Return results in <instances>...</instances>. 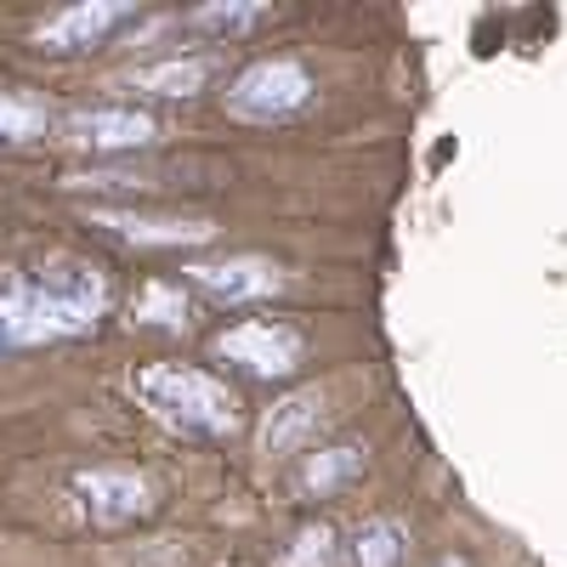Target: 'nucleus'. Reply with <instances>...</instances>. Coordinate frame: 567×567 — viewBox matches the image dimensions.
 <instances>
[{
  "mask_svg": "<svg viewBox=\"0 0 567 567\" xmlns=\"http://www.w3.org/2000/svg\"><path fill=\"white\" fill-rule=\"evenodd\" d=\"M369 471V449L363 443H323L312 454H301V471H296V494L301 499H329L352 488Z\"/></svg>",
  "mask_w": 567,
  "mask_h": 567,
  "instance_id": "obj_10",
  "label": "nucleus"
},
{
  "mask_svg": "<svg viewBox=\"0 0 567 567\" xmlns=\"http://www.w3.org/2000/svg\"><path fill=\"white\" fill-rule=\"evenodd\" d=\"M267 12L261 7H199V12H187L182 29H205V34H245L256 29Z\"/></svg>",
  "mask_w": 567,
  "mask_h": 567,
  "instance_id": "obj_17",
  "label": "nucleus"
},
{
  "mask_svg": "<svg viewBox=\"0 0 567 567\" xmlns=\"http://www.w3.org/2000/svg\"><path fill=\"white\" fill-rule=\"evenodd\" d=\"M58 131V114L45 109L34 91L23 85H0V154H23L40 148L45 136Z\"/></svg>",
  "mask_w": 567,
  "mask_h": 567,
  "instance_id": "obj_12",
  "label": "nucleus"
},
{
  "mask_svg": "<svg viewBox=\"0 0 567 567\" xmlns=\"http://www.w3.org/2000/svg\"><path fill=\"white\" fill-rule=\"evenodd\" d=\"M103 318H109V278L91 261L58 256L18 278H0V358L91 336Z\"/></svg>",
  "mask_w": 567,
  "mask_h": 567,
  "instance_id": "obj_1",
  "label": "nucleus"
},
{
  "mask_svg": "<svg viewBox=\"0 0 567 567\" xmlns=\"http://www.w3.org/2000/svg\"><path fill=\"white\" fill-rule=\"evenodd\" d=\"M318 425H323V392L307 386V392H290V398H278L261 420V449L267 454H301L312 437H318Z\"/></svg>",
  "mask_w": 567,
  "mask_h": 567,
  "instance_id": "obj_11",
  "label": "nucleus"
},
{
  "mask_svg": "<svg viewBox=\"0 0 567 567\" xmlns=\"http://www.w3.org/2000/svg\"><path fill=\"white\" fill-rule=\"evenodd\" d=\"M187 290H199L216 307H256L284 290V272L261 256H227V261H194L187 267Z\"/></svg>",
  "mask_w": 567,
  "mask_h": 567,
  "instance_id": "obj_7",
  "label": "nucleus"
},
{
  "mask_svg": "<svg viewBox=\"0 0 567 567\" xmlns=\"http://www.w3.org/2000/svg\"><path fill=\"white\" fill-rule=\"evenodd\" d=\"M312 97H318V80L307 74L301 58H256L221 91L227 114L245 120V125H284V120L307 114Z\"/></svg>",
  "mask_w": 567,
  "mask_h": 567,
  "instance_id": "obj_3",
  "label": "nucleus"
},
{
  "mask_svg": "<svg viewBox=\"0 0 567 567\" xmlns=\"http://www.w3.org/2000/svg\"><path fill=\"white\" fill-rule=\"evenodd\" d=\"M210 358H221L233 374H245V381L272 386V381H290L307 363V336L284 318H239L210 341Z\"/></svg>",
  "mask_w": 567,
  "mask_h": 567,
  "instance_id": "obj_4",
  "label": "nucleus"
},
{
  "mask_svg": "<svg viewBox=\"0 0 567 567\" xmlns=\"http://www.w3.org/2000/svg\"><path fill=\"white\" fill-rule=\"evenodd\" d=\"M409 556V528L398 516H369L347 539V567H403Z\"/></svg>",
  "mask_w": 567,
  "mask_h": 567,
  "instance_id": "obj_15",
  "label": "nucleus"
},
{
  "mask_svg": "<svg viewBox=\"0 0 567 567\" xmlns=\"http://www.w3.org/2000/svg\"><path fill=\"white\" fill-rule=\"evenodd\" d=\"M74 499H80V511H85L97 528H125V523H136V516L154 511L148 477L120 471V465H91V471H80V477H74Z\"/></svg>",
  "mask_w": 567,
  "mask_h": 567,
  "instance_id": "obj_6",
  "label": "nucleus"
},
{
  "mask_svg": "<svg viewBox=\"0 0 567 567\" xmlns=\"http://www.w3.org/2000/svg\"><path fill=\"white\" fill-rule=\"evenodd\" d=\"M63 142L80 154H136V148H154L159 120L148 109H125V103H103V109H80L63 125Z\"/></svg>",
  "mask_w": 567,
  "mask_h": 567,
  "instance_id": "obj_5",
  "label": "nucleus"
},
{
  "mask_svg": "<svg viewBox=\"0 0 567 567\" xmlns=\"http://www.w3.org/2000/svg\"><path fill=\"white\" fill-rule=\"evenodd\" d=\"M125 23H136V7H120V0H91V7H69L58 18H45L34 29V45H40V52H58V58L97 52V45L109 34H120Z\"/></svg>",
  "mask_w": 567,
  "mask_h": 567,
  "instance_id": "obj_8",
  "label": "nucleus"
},
{
  "mask_svg": "<svg viewBox=\"0 0 567 567\" xmlns=\"http://www.w3.org/2000/svg\"><path fill=\"white\" fill-rule=\"evenodd\" d=\"M221 74V63L210 52H194V58H159V63H142L125 74L131 91H142V97H165V103H187L199 97V91Z\"/></svg>",
  "mask_w": 567,
  "mask_h": 567,
  "instance_id": "obj_9",
  "label": "nucleus"
},
{
  "mask_svg": "<svg viewBox=\"0 0 567 567\" xmlns=\"http://www.w3.org/2000/svg\"><path fill=\"white\" fill-rule=\"evenodd\" d=\"M336 556H341L336 528H329V523H301L290 539L278 545L272 567H336Z\"/></svg>",
  "mask_w": 567,
  "mask_h": 567,
  "instance_id": "obj_16",
  "label": "nucleus"
},
{
  "mask_svg": "<svg viewBox=\"0 0 567 567\" xmlns=\"http://www.w3.org/2000/svg\"><path fill=\"white\" fill-rule=\"evenodd\" d=\"M131 318H136L142 329L187 336V329H194V296H187L176 278H154V284H142V296L131 301Z\"/></svg>",
  "mask_w": 567,
  "mask_h": 567,
  "instance_id": "obj_14",
  "label": "nucleus"
},
{
  "mask_svg": "<svg viewBox=\"0 0 567 567\" xmlns=\"http://www.w3.org/2000/svg\"><path fill=\"white\" fill-rule=\"evenodd\" d=\"M131 392L176 437L221 443V437L239 432V392H233L227 381H216L210 369H194V363H148V369L131 374Z\"/></svg>",
  "mask_w": 567,
  "mask_h": 567,
  "instance_id": "obj_2",
  "label": "nucleus"
},
{
  "mask_svg": "<svg viewBox=\"0 0 567 567\" xmlns=\"http://www.w3.org/2000/svg\"><path fill=\"white\" fill-rule=\"evenodd\" d=\"M437 567H471V561H465V556H443Z\"/></svg>",
  "mask_w": 567,
  "mask_h": 567,
  "instance_id": "obj_18",
  "label": "nucleus"
},
{
  "mask_svg": "<svg viewBox=\"0 0 567 567\" xmlns=\"http://www.w3.org/2000/svg\"><path fill=\"white\" fill-rule=\"evenodd\" d=\"M97 227L120 233V239L131 245H205L216 239L210 221H182V216H131V210H97L91 216Z\"/></svg>",
  "mask_w": 567,
  "mask_h": 567,
  "instance_id": "obj_13",
  "label": "nucleus"
}]
</instances>
